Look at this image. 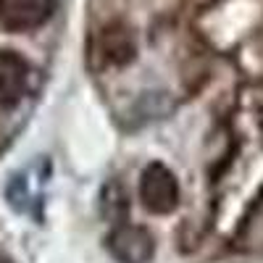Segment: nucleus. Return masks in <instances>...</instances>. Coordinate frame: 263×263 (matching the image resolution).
Segmentation results:
<instances>
[{"label": "nucleus", "mask_w": 263, "mask_h": 263, "mask_svg": "<svg viewBox=\"0 0 263 263\" xmlns=\"http://www.w3.org/2000/svg\"><path fill=\"white\" fill-rule=\"evenodd\" d=\"M32 90V66L13 50H0V111H13Z\"/></svg>", "instance_id": "obj_1"}, {"label": "nucleus", "mask_w": 263, "mask_h": 263, "mask_svg": "<svg viewBox=\"0 0 263 263\" xmlns=\"http://www.w3.org/2000/svg\"><path fill=\"white\" fill-rule=\"evenodd\" d=\"M61 0H0V27L8 32H32L45 27Z\"/></svg>", "instance_id": "obj_2"}, {"label": "nucleus", "mask_w": 263, "mask_h": 263, "mask_svg": "<svg viewBox=\"0 0 263 263\" xmlns=\"http://www.w3.org/2000/svg\"><path fill=\"white\" fill-rule=\"evenodd\" d=\"M140 200L153 213H168L179 203V184L163 163H150L140 179Z\"/></svg>", "instance_id": "obj_3"}, {"label": "nucleus", "mask_w": 263, "mask_h": 263, "mask_svg": "<svg viewBox=\"0 0 263 263\" xmlns=\"http://www.w3.org/2000/svg\"><path fill=\"white\" fill-rule=\"evenodd\" d=\"M108 250L119 263H147L156 253V242L142 227H116L108 237Z\"/></svg>", "instance_id": "obj_4"}]
</instances>
